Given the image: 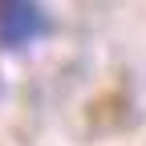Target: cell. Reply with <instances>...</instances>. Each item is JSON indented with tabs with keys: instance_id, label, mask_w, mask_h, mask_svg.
Here are the masks:
<instances>
[{
	"instance_id": "obj_1",
	"label": "cell",
	"mask_w": 146,
	"mask_h": 146,
	"mask_svg": "<svg viewBox=\"0 0 146 146\" xmlns=\"http://www.w3.org/2000/svg\"><path fill=\"white\" fill-rule=\"evenodd\" d=\"M49 33V16L41 0H0V45L29 49Z\"/></svg>"
}]
</instances>
